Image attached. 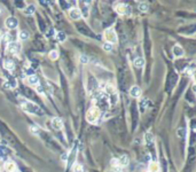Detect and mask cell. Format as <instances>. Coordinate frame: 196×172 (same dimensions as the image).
<instances>
[{
	"instance_id": "cell-1",
	"label": "cell",
	"mask_w": 196,
	"mask_h": 172,
	"mask_svg": "<svg viewBox=\"0 0 196 172\" xmlns=\"http://www.w3.org/2000/svg\"><path fill=\"white\" fill-rule=\"evenodd\" d=\"M101 116V111L97 106H92L86 113V121L91 124H95Z\"/></svg>"
},
{
	"instance_id": "cell-2",
	"label": "cell",
	"mask_w": 196,
	"mask_h": 172,
	"mask_svg": "<svg viewBox=\"0 0 196 172\" xmlns=\"http://www.w3.org/2000/svg\"><path fill=\"white\" fill-rule=\"evenodd\" d=\"M103 37H105V40L108 43V44H116L117 43V33L116 31L112 29V28H108L105 30V33H103Z\"/></svg>"
},
{
	"instance_id": "cell-3",
	"label": "cell",
	"mask_w": 196,
	"mask_h": 172,
	"mask_svg": "<svg viewBox=\"0 0 196 172\" xmlns=\"http://www.w3.org/2000/svg\"><path fill=\"white\" fill-rule=\"evenodd\" d=\"M22 107H23V109H25L26 111L32 113V114H40L41 113V110L36 104H33L29 101H25V100H23V102H22Z\"/></svg>"
},
{
	"instance_id": "cell-4",
	"label": "cell",
	"mask_w": 196,
	"mask_h": 172,
	"mask_svg": "<svg viewBox=\"0 0 196 172\" xmlns=\"http://www.w3.org/2000/svg\"><path fill=\"white\" fill-rule=\"evenodd\" d=\"M5 26H6V28L8 30H14V29H16L17 26H19V20L16 19L15 16H9L5 21Z\"/></svg>"
},
{
	"instance_id": "cell-5",
	"label": "cell",
	"mask_w": 196,
	"mask_h": 172,
	"mask_svg": "<svg viewBox=\"0 0 196 172\" xmlns=\"http://www.w3.org/2000/svg\"><path fill=\"white\" fill-rule=\"evenodd\" d=\"M69 16H70V19L75 20V21H78V20H80V19H82V13H80V9L77 8V7L70 8V9H69Z\"/></svg>"
},
{
	"instance_id": "cell-6",
	"label": "cell",
	"mask_w": 196,
	"mask_h": 172,
	"mask_svg": "<svg viewBox=\"0 0 196 172\" xmlns=\"http://www.w3.org/2000/svg\"><path fill=\"white\" fill-rule=\"evenodd\" d=\"M5 170L7 172H17V166L15 164V162H13L12 159H8L5 163Z\"/></svg>"
},
{
	"instance_id": "cell-7",
	"label": "cell",
	"mask_w": 196,
	"mask_h": 172,
	"mask_svg": "<svg viewBox=\"0 0 196 172\" xmlns=\"http://www.w3.org/2000/svg\"><path fill=\"white\" fill-rule=\"evenodd\" d=\"M52 128L56 131H59L61 128H63V122L60 117H54L52 119Z\"/></svg>"
},
{
	"instance_id": "cell-8",
	"label": "cell",
	"mask_w": 196,
	"mask_h": 172,
	"mask_svg": "<svg viewBox=\"0 0 196 172\" xmlns=\"http://www.w3.org/2000/svg\"><path fill=\"white\" fill-rule=\"evenodd\" d=\"M19 50H20V45L17 44V43H15V41H10V43H8L7 51L9 52V53L16 54V53L19 52Z\"/></svg>"
},
{
	"instance_id": "cell-9",
	"label": "cell",
	"mask_w": 196,
	"mask_h": 172,
	"mask_svg": "<svg viewBox=\"0 0 196 172\" xmlns=\"http://www.w3.org/2000/svg\"><path fill=\"white\" fill-rule=\"evenodd\" d=\"M115 12L118 15H125V14L127 13V6L125 4H117L115 6Z\"/></svg>"
},
{
	"instance_id": "cell-10",
	"label": "cell",
	"mask_w": 196,
	"mask_h": 172,
	"mask_svg": "<svg viewBox=\"0 0 196 172\" xmlns=\"http://www.w3.org/2000/svg\"><path fill=\"white\" fill-rule=\"evenodd\" d=\"M173 55L176 57H183L185 55V51L180 45H174L173 46Z\"/></svg>"
},
{
	"instance_id": "cell-11",
	"label": "cell",
	"mask_w": 196,
	"mask_h": 172,
	"mask_svg": "<svg viewBox=\"0 0 196 172\" xmlns=\"http://www.w3.org/2000/svg\"><path fill=\"white\" fill-rule=\"evenodd\" d=\"M129 164H130V158H129L127 155H123V156H120L118 158V165H119V167H125Z\"/></svg>"
},
{
	"instance_id": "cell-12",
	"label": "cell",
	"mask_w": 196,
	"mask_h": 172,
	"mask_svg": "<svg viewBox=\"0 0 196 172\" xmlns=\"http://www.w3.org/2000/svg\"><path fill=\"white\" fill-rule=\"evenodd\" d=\"M130 95L132 96V98H139V96L141 95V89H140L138 85L132 86L130 89Z\"/></svg>"
},
{
	"instance_id": "cell-13",
	"label": "cell",
	"mask_w": 196,
	"mask_h": 172,
	"mask_svg": "<svg viewBox=\"0 0 196 172\" xmlns=\"http://www.w3.org/2000/svg\"><path fill=\"white\" fill-rule=\"evenodd\" d=\"M28 83L31 86H37V85H39V79L36 75H29L28 76Z\"/></svg>"
},
{
	"instance_id": "cell-14",
	"label": "cell",
	"mask_w": 196,
	"mask_h": 172,
	"mask_svg": "<svg viewBox=\"0 0 196 172\" xmlns=\"http://www.w3.org/2000/svg\"><path fill=\"white\" fill-rule=\"evenodd\" d=\"M148 171L149 172H159V164L157 162H149L148 165Z\"/></svg>"
},
{
	"instance_id": "cell-15",
	"label": "cell",
	"mask_w": 196,
	"mask_h": 172,
	"mask_svg": "<svg viewBox=\"0 0 196 172\" xmlns=\"http://www.w3.org/2000/svg\"><path fill=\"white\" fill-rule=\"evenodd\" d=\"M4 68L8 71H13L15 69V63H14L12 60H6L4 62Z\"/></svg>"
},
{
	"instance_id": "cell-16",
	"label": "cell",
	"mask_w": 196,
	"mask_h": 172,
	"mask_svg": "<svg viewBox=\"0 0 196 172\" xmlns=\"http://www.w3.org/2000/svg\"><path fill=\"white\" fill-rule=\"evenodd\" d=\"M133 64H134V67L135 68H142L144 65V57H137L134 61H133Z\"/></svg>"
},
{
	"instance_id": "cell-17",
	"label": "cell",
	"mask_w": 196,
	"mask_h": 172,
	"mask_svg": "<svg viewBox=\"0 0 196 172\" xmlns=\"http://www.w3.org/2000/svg\"><path fill=\"white\" fill-rule=\"evenodd\" d=\"M24 12V14L25 15H28V16H30V15H32V14H34V12H36V6L34 5H30V6H28L23 11Z\"/></svg>"
},
{
	"instance_id": "cell-18",
	"label": "cell",
	"mask_w": 196,
	"mask_h": 172,
	"mask_svg": "<svg viewBox=\"0 0 196 172\" xmlns=\"http://www.w3.org/2000/svg\"><path fill=\"white\" fill-rule=\"evenodd\" d=\"M19 39L22 40V41L28 40V39H29V32L25 31V30H21V31L19 32Z\"/></svg>"
},
{
	"instance_id": "cell-19",
	"label": "cell",
	"mask_w": 196,
	"mask_h": 172,
	"mask_svg": "<svg viewBox=\"0 0 196 172\" xmlns=\"http://www.w3.org/2000/svg\"><path fill=\"white\" fill-rule=\"evenodd\" d=\"M138 8H139V11H140V12H147V11H148V8H149V6H148V4H147V2H140V4H139V6H138Z\"/></svg>"
},
{
	"instance_id": "cell-20",
	"label": "cell",
	"mask_w": 196,
	"mask_h": 172,
	"mask_svg": "<svg viewBox=\"0 0 196 172\" xmlns=\"http://www.w3.org/2000/svg\"><path fill=\"white\" fill-rule=\"evenodd\" d=\"M88 9H90V8H88V6H87V7L84 6L83 8H82V9H80V13H82V17H85V19H87V17H88V12H90Z\"/></svg>"
},
{
	"instance_id": "cell-21",
	"label": "cell",
	"mask_w": 196,
	"mask_h": 172,
	"mask_svg": "<svg viewBox=\"0 0 196 172\" xmlns=\"http://www.w3.org/2000/svg\"><path fill=\"white\" fill-rule=\"evenodd\" d=\"M144 140L147 142V145H150L151 142H153V134L150 132H147V133L144 134Z\"/></svg>"
},
{
	"instance_id": "cell-22",
	"label": "cell",
	"mask_w": 196,
	"mask_h": 172,
	"mask_svg": "<svg viewBox=\"0 0 196 172\" xmlns=\"http://www.w3.org/2000/svg\"><path fill=\"white\" fill-rule=\"evenodd\" d=\"M71 171L72 172H83V166L80 165V164H78V163H75L73 166H72Z\"/></svg>"
},
{
	"instance_id": "cell-23",
	"label": "cell",
	"mask_w": 196,
	"mask_h": 172,
	"mask_svg": "<svg viewBox=\"0 0 196 172\" xmlns=\"http://www.w3.org/2000/svg\"><path fill=\"white\" fill-rule=\"evenodd\" d=\"M59 52L58 51H52L49 52V59L51 60H53V61H55V60H58L59 59Z\"/></svg>"
},
{
	"instance_id": "cell-24",
	"label": "cell",
	"mask_w": 196,
	"mask_h": 172,
	"mask_svg": "<svg viewBox=\"0 0 196 172\" xmlns=\"http://www.w3.org/2000/svg\"><path fill=\"white\" fill-rule=\"evenodd\" d=\"M29 130H30L31 134H33V135H38V133H39V128H37L36 125H31V126L29 128Z\"/></svg>"
},
{
	"instance_id": "cell-25",
	"label": "cell",
	"mask_w": 196,
	"mask_h": 172,
	"mask_svg": "<svg viewBox=\"0 0 196 172\" xmlns=\"http://www.w3.org/2000/svg\"><path fill=\"white\" fill-rule=\"evenodd\" d=\"M79 60H80V62H82L83 64H87L88 63V61H90V57L87 56L86 54H82Z\"/></svg>"
},
{
	"instance_id": "cell-26",
	"label": "cell",
	"mask_w": 196,
	"mask_h": 172,
	"mask_svg": "<svg viewBox=\"0 0 196 172\" xmlns=\"http://www.w3.org/2000/svg\"><path fill=\"white\" fill-rule=\"evenodd\" d=\"M102 50L105 52H111L112 51V45L108 44V43H105V44L102 45Z\"/></svg>"
},
{
	"instance_id": "cell-27",
	"label": "cell",
	"mask_w": 196,
	"mask_h": 172,
	"mask_svg": "<svg viewBox=\"0 0 196 172\" xmlns=\"http://www.w3.org/2000/svg\"><path fill=\"white\" fill-rule=\"evenodd\" d=\"M65 33H63V32H58L56 33V39L59 40V41H64L65 40Z\"/></svg>"
},
{
	"instance_id": "cell-28",
	"label": "cell",
	"mask_w": 196,
	"mask_h": 172,
	"mask_svg": "<svg viewBox=\"0 0 196 172\" xmlns=\"http://www.w3.org/2000/svg\"><path fill=\"white\" fill-rule=\"evenodd\" d=\"M110 164H111V166H114V167H119V165H118V158H111Z\"/></svg>"
},
{
	"instance_id": "cell-29",
	"label": "cell",
	"mask_w": 196,
	"mask_h": 172,
	"mask_svg": "<svg viewBox=\"0 0 196 172\" xmlns=\"http://www.w3.org/2000/svg\"><path fill=\"white\" fill-rule=\"evenodd\" d=\"M36 91H37L38 93H40V94H44V89H43V87H41L40 85H37V86H36Z\"/></svg>"
},
{
	"instance_id": "cell-30",
	"label": "cell",
	"mask_w": 196,
	"mask_h": 172,
	"mask_svg": "<svg viewBox=\"0 0 196 172\" xmlns=\"http://www.w3.org/2000/svg\"><path fill=\"white\" fill-rule=\"evenodd\" d=\"M68 156H69V153H65L61 156V158L63 159V161H67V159H68Z\"/></svg>"
},
{
	"instance_id": "cell-31",
	"label": "cell",
	"mask_w": 196,
	"mask_h": 172,
	"mask_svg": "<svg viewBox=\"0 0 196 172\" xmlns=\"http://www.w3.org/2000/svg\"><path fill=\"white\" fill-rule=\"evenodd\" d=\"M53 32H54V29H51V30H48V33H47V37H52L53 35H54Z\"/></svg>"
},
{
	"instance_id": "cell-32",
	"label": "cell",
	"mask_w": 196,
	"mask_h": 172,
	"mask_svg": "<svg viewBox=\"0 0 196 172\" xmlns=\"http://www.w3.org/2000/svg\"><path fill=\"white\" fill-rule=\"evenodd\" d=\"M2 13V9H1V8H0V14Z\"/></svg>"
},
{
	"instance_id": "cell-33",
	"label": "cell",
	"mask_w": 196,
	"mask_h": 172,
	"mask_svg": "<svg viewBox=\"0 0 196 172\" xmlns=\"http://www.w3.org/2000/svg\"><path fill=\"white\" fill-rule=\"evenodd\" d=\"M146 172H149V171H146Z\"/></svg>"
},
{
	"instance_id": "cell-34",
	"label": "cell",
	"mask_w": 196,
	"mask_h": 172,
	"mask_svg": "<svg viewBox=\"0 0 196 172\" xmlns=\"http://www.w3.org/2000/svg\"><path fill=\"white\" fill-rule=\"evenodd\" d=\"M116 172H119V171H116Z\"/></svg>"
}]
</instances>
